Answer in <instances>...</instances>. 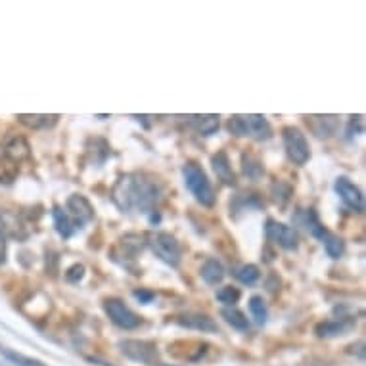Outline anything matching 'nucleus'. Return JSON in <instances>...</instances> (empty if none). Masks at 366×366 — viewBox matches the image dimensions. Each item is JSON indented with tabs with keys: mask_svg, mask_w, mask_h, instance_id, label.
Segmentation results:
<instances>
[{
	"mask_svg": "<svg viewBox=\"0 0 366 366\" xmlns=\"http://www.w3.org/2000/svg\"><path fill=\"white\" fill-rule=\"evenodd\" d=\"M242 171L250 180H261L265 177V165L253 151H244L242 154Z\"/></svg>",
	"mask_w": 366,
	"mask_h": 366,
	"instance_id": "a211bd4d",
	"label": "nucleus"
},
{
	"mask_svg": "<svg viewBox=\"0 0 366 366\" xmlns=\"http://www.w3.org/2000/svg\"><path fill=\"white\" fill-rule=\"evenodd\" d=\"M265 234L269 238V242H273V244H276L282 250H297V245H299L297 230L284 223H278L274 219L266 221Z\"/></svg>",
	"mask_w": 366,
	"mask_h": 366,
	"instance_id": "6e6552de",
	"label": "nucleus"
},
{
	"mask_svg": "<svg viewBox=\"0 0 366 366\" xmlns=\"http://www.w3.org/2000/svg\"><path fill=\"white\" fill-rule=\"evenodd\" d=\"M226 129L234 137H248L253 140H269L273 137V127L265 115H232Z\"/></svg>",
	"mask_w": 366,
	"mask_h": 366,
	"instance_id": "7ed1b4c3",
	"label": "nucleus"
},
{
	"mask_svg": "<svg viewBox=\"0 0 366 366\" xmlns=\"http://www.w3.org/2000/svg\"><path fill=\"white\" fill-rule=\"evenodd\" d=\"M234 276H236L242 284H245V286H253V284L261 278V271H259L257 265H252V263H250V265L238 266L236 271H234Z\"/></svg>",
	"mask_w": 366,
	"mask_h": 366,
	"instance_id": "b1692460",
	"label": "nucleus"
},
{
	"mask_svg": "<svg viewBox=\"0 0 366 366\" xmlns=\"http://www.w3.org/2000/svg\"><path fill=\"white\" fill-rule=\"evenodd\" d=\"M334 190L338 192L339 200L344 201L345 205L353 209L355 213H362L365 211V196L360 192V188L347 179V177H339L334 182Z\"/></svg>",
	"mask_w": 366,
	"mask_h": 366,
	"instance_id": "9d476101",
	"label": "nucleus"
},
{
	"mask_svg": "<svg viewBox=\"0 0 366 366\" xmlns=\"http://www.w3.org/2000/svg\"><path fill=\"white\" fill-rule=\"evenodd\" d=\"M18 121L27 125L29 129H52L60 121V115H18Z\"/></svg>",
	"mask_w": 366,
	"mask_h": 366,
	"instance_id": "412c9836",
	"label": "nucleus"
},
{
	"mask_svg": "<svg viewBox=\"0 0 366 366\" xmlns=\"http://www.w3.org/2000/svg\"><path fill=\"white\" fill-rule=\"evenodd\" d=\"M111 200L123 213L138 211L150 215L161 200V184L158 179L146 172H129L115 182Z\"/></svg>",
	"mask_w": 366,
	"mask_h": 366,
	"instance_id": "f257e3e1",
	"label": "nucleus"
},
{
	"mask_svg": "<svg viewBox=\"0 0 366 366\" xmlns=\"http://www.w3.org/2000/svg\"><path fill=\"white\" fill-rule=\"evenodd\" d=\"M65 213L72 219L73 224L77 229H83L86 223H90L94 219V208L85 196L72 194L65 201Z\"/></svg>",
	"mask_w": 366,
	"mask_h": 366,
	"instance_id": "1a4fd4ad",
	"label": "nucleus"
},
{
	"mask_svg": "<svg viewBox=\"0 0 366 366\" xmlns=\"http://www.w3.org/2000/svg\"><path fill=\"white\" fill-rule=\"evenodd\" d=\"M2 156H6L8 159H12L15 163H20L23 159L29 158V144L25 138L22 137H12L4 144V150Z\"/></svg>",
	"mask_w": 366,
	"mask_h": 366,
	"instance_id": "6ab92c4d",
	"label": "nucleus"
},
{
	"mask_svg": "<svg viewBox=\"0 0 366 366\" xmlns=\"http://www.w3.org/2000/svg\"><path fill=\"white\" fill-rule=\"evenodd\" d=\"M102 309L106 313L109 320L117 326V328H121V330H135L138 328L140 324H142V318L135 313V311L130 309L127 303L119 299V297H108V299H104L102 303Z\"/></svg>",
	"mask_w": 366,
	"mask_h": 366,
	"instance_id": "39448f33",
	"label": "nucleus"
},
{
	"mask_svg": "<svg viewBox=\"0 0 366 366\" xmlns=\"http://www.w3.org/2000/svg\"><path fill=\"white\" fill-rule=\"evenodd\" d=\"M64 276L69 284H79L85 278V265L83 263H75V265H72L65 271Z\"/></svg>",
	"mask_w": 366,
	"mask_h": 366,
	"instance_id": "7c9ffc66",
	"label": "nucleus"
},
{
	"mask_svg": "<svg viewBox=\"0 0 366 366\" xmlns=\"http://www.w3.org/2000/svg\"><path fill=\"white\" fill-rule=\"evenodd\" d=\"M295 223L303 226V229L309 232L311 236H315L316 240H320L323 242L326 234L330 232L328 229H324L323 223L318 221V215L315 213V209H299L297 213H295Z\"/></svg>",
	"mask_w": 366,
	"mask_h": 366,
	"instance_id": "9b49d317",
	"label": "nucleus"
},
{
	"mask_svg": "<svg viewBox=\"0 0 366 366\" xmlns=\"http://www.w3.org/2000/svg\"><path fill=\"white\" fill-rule=\"evenodd\" d=\"M156 366H172V365H156Z\"/></svg>",
	"mask_w": 366,
	"mask_h": 366,
	"instance_id": "72a5a7b5",
	"label": "nucleus"
},
{
	"mask_svg": "<svg viewBox=\"0 0 366 366\" xmlns=\"http://www.w3.org/2000/svg\"><path fill=\"white\" fill-rule=\"evenodd\" d=\"M133 295L137 297L138 301L144 303V305L151 303V301H154V297H156V294H154L151 290H144V287H140V290H135V292H133Z\"/></svg>",
	"mask_w": 366,
	"mask_h": 366,
	"instance_id": "2f4dec72",
	"label": "nucleus"
},
{
	"mask_svg": "<svg viewBox=\"0 0 366 366\" xmlns=\"http://www.w3.org/2000/svg\"><path fill=\"white\" fill-rule=\"evenodd\" d=\"M224 266L221 265V261H217L215 257H209L203 261V265L200 269L201 280L205 282L208 286H219L224 280Z\"/></svg>",
	"mask_w": 366,
	"mask_h": 366,
	"instance_id": "dca6fc26",
	"label": "nucleus"
},
{
	"mask_svg": "<svg viewBox=\"0 0 366 366\" xmlns=\"http://www.w3.org/2000/svg\"><path fill=\"white\" fill-rule=\"evenodd\" d=\"M307 123L311 125V129L318 138H328L336 133L338 127V117L334 115H313L307 117Z\"/></svg>",
	"mask_w": 366,
	"mask_h": 366,
	"instance_id": "f3484780",
	"label": "nucleus"
},
{
	"mask_svg": "<svg viewBox=\"0 0 366 366\" xmlns=\"http://www.w3.org/2000/svg\"><path fill=\"white\" fill-rule=\"evenodd\" d=\"M282 140H284V148H286L287 158L294 161L295 165H305L311 159V148L307 142V137L299 127L287 125L282 129Z\"/></svg>",
	"mask_w": 366,
	"mask_h": 366,
	"instance_id": "423d86ee",
	"label": "nucleus"
},
{
	"mask_svg": "<svg viewBox=\"0 0 366 366\" xmlns=\"http://www.w3.org/2000/svg\"><path fill=\"white\" fill-rule=\"evenodd\" d=\"M2 355H4V357L15 366H48L44 365L43 360L33 359V357H25V355H22V353H15L12 351V349H2Z\"/></svg>",
	"mask_w": 366,
	"mask_h": 366,
	"instance_id": "cd10ccee",
	"label": "nucleus"
},
{
	"mask_svg": "<svg viewBox=\"0 0 366 366\" xmlns=\"http://www.w3.org/2000/svg\"><path fill=\"white\" fill-rule=\"evenodd\" d=\"M6 261V234L0 229V265Z\"/></svg>",
	"mask_w": 366,
	"mask_h": 366,
	"instance_id": "473e14b6",
	"label": "nucleus"
},
{
	"mask_svg": "<svg viewBox=\"0 0 366 366\" xmlns=\"http://www.w3.org/2000/svg\"><path fill=\"white\" fill-rule=\"evenodd\" d=\"M271 192H273L274 201H276L280 208H284L287 201H290V196H292V187L286 184V182H282V180H278V182H274L273 184Z\"/></svg>",
	"mask_w": 366,
	"mask_h": 366,
	"instance_id": "c756f323",
	"label": "nucleus"
},
{
	"mask_svg": "<svg viewBox=\"0 0 366 366\" xmlns=\"http://www.w3.org/2000/svg\"><path fill=\"white\" fill-rule=\"evenodd\" d=\"M18 171H20V167L15 161L8 159L6 156H0V182H6V184L14 182Z\"/></svg>",
	"mask_w": 366,
	"mask_h": 366,
	"instance_id": "bb28decb",
	"label": "nucleus"
},
{
	"mask_svg": "<svg viewBox=\"0 0 366 366\" xmlns=\"http://www.w3.org/2000/svg\"><path fill=\"white\" fill-rule=\"evenodd\" d=\"M144 248H146V234L130 232V234H125V236L119 240V245H117V252H115V255L135 261L138 253L142 252Z\"/></svg>",
	"mask_w": 366,
	"mask_h": 366,
	"instance_id": "f8f14e48",
	"label": "nucleus"
},
{
	"mask_svg": "<svg viewBox=\"0 0 366 366\" xmlns=\"http://www.w3.org/2000/svg\"><path fill=\"white\" fill-rule=\"evenodd\" d=\"M242 297V292L234 286H224L217 292V299L223 303L224 307H234Z\"/></svg>",
	"mask_w": 366,
	"mask_h": 366,
	"instance_id": "c85d7f7f",
	"label": "nucleus"
},
{
	"mask_svg": "<svg viewBox=\"0 0 366 366\" xmlns=\"http://www.w3.org/2000/svg\"><path fill=\"white\" fill-rule=\"evenodd\" d=\"M175 323L180 324V326H184V328H190V330L209 332V334L219 332V326L213 323V318H209L208 315H200V313L175 316Z\"/></svg>",
	"mask_w": 366,
	"mask_h": 366,
	"instance_id": "ddd939ff",
	"label": "nucleus"
},
{
	"mask_svg": "<svg viewBox=\"0 0 366 366\" xmlns=\"http://www.w3.org/2000/svg\"><path fill=\"white\" fill-rule=\"evenodd\" d=\"M323 245H324V250H326V253H328V257H332V259H339L345 252L344 240H341L339 236H336V234H332V232L326 234V238L323 240Z\"/></svg>",
	"mask_w": 366,
	"mask_h": 366,
	"instance_id": "393cba45",
	"label": "nucleus"
},
{
	"mask_svg": "<svg viewBox=\"0 0 366 366\" xmlns=\"http://www.w3.org/2000/svg\"><path fill=\"white\" fill-rule=\"evenodd\" d=\"M146 245H150L154 255L163 261L169 266H179L180 259H182V248H180L179 240L172 236L171 232H151L146 236Z\"/></svg>",
	"mask_w": 366,
	"mask_h": 366,
	"instance_id": "20e7f679",
	"label": "nucleus"
},
{
	"mask_svg": "<svg viewBox=\"0 0 366 366\" xmlns=\"http://www.w3.org/2000/svg\"><path fill=\"white\" fill-rule=\"evenodd\" d=\"M250 311H252V316L255 318L257 324H265L266 318H269V311H266V303L263 299V295H253L250 299Z\"/></svg>",
	"mask_w": 366,
	"mask_h": 366,
	"instance_id": "a878e982",
	"label": "nucleus"
},
{
	"mask_svg": "<svg viewBox=\"0 0 366 366\" xmlns=\"http://www.w3.org/2000/svg\"><path fill=\"white\" fill-rule=\"evenodd\" d=\"M353 324H355V320L341 316V318H332V320L318 323L315 332L318 338H336V336H341L347 330H351Z\"/></svg>",
	"mask_w": 366,
	"mask_h": 366,
	"instance_id": "4468645a",
	"label": "nucleus"
},
{
	"mask_svg": "<svg viewBox=\"0 0 366 366\" xmlns=\"http://www.w3.org/2000/svg\"><path fill=\"white\" fill-rule=\"evenodd\" d=\"M221 316H223L224 320H226L232 328H236V330H250V320H248V316L240 309H236V307H224V309L221 311Z\"/></svg>",
	"mask_w": 366,
	"mask_h": 366,
	"instance_id": "5701e85b",
	"label": "nucleus"
},
{
	"mask_svg": "<svg viewBox=\"0 0 366 366\" xmlns=\"http://www.w3.org/2000/svg\"><path fill=\"white\" fill-rule=\"evenodd\" d=\"M52 219H54V226H56L57 234L64 238V240L72 238L73 234L79 230L75 224H73L72 219L67 217L65 209H62L60 205H54V209H52Z\"/></svg>",
	"mask_w": 366,
	"mask_h": 366,
	"instance_id": "aec40b11",
	"label": "nucleus"
},
{
	"mask_svg": "<svg viewBox=\"0 0 366 366\" xmlns=\"http://www.w3.org/2000/svg\"><path fill=\"white\" fill-rule=\"evenodd\" d=\"M119 349L127 359L142 365H154L158 359V347L148 339H125L119 344Z\"/></svg>",
	"mask_w": 366,
	"mask_h": 366,
	"instance_id": "0eeeda50",
	"label": "nucleus"
},
{
	"mask_svg": "<svg viewBox=\"0 0 366 366\" xmlns=\"http://www.w3.org/2000/svg\"><path fill=\"white\" fill-rule=\"evenodd\" d=\"M219 119H221L219 115H194L190 117V123L194 125L201 137H211L219 130V125H221Z\"/></svg>",
	"mask_w": 366,
	"mask_h": 366,
	"instance_id": "4be33fe9",
	"label": "nucleus"
},
{
	"mask_svg": "<svg viewBox=\"0 0 366 366\" xmlns=\"http://www.w3.org/2000/svg\"><path fill=\"white\" fill-rule=\"evenodd\" d=\"M182 177H184V187L188 192L194 196L196 201L201 203L203 208H213L215 203V190L209 182L208 172L203 171V167L196 161H187L182 167Z\"/></svg>",
	"mask_w": 366,
	"mask_h": 366,
	"instance_id": "f03ea898",
	"label": "nucleus"
},
{
	"mask_svg": "<svg viewBox=\"0 0 366 366\" xmlns=\"http://www.w3.org/2000/svg\"><path fill=\"white\" fill-rule=\"evenodd\" d=\"M211 165H213V171H215L217 179L221 180L226 187H234L236 184V175L232 171V165H230L229 154L224 150H219L211 158Z\"/></svg>",
	"mask_w": 366,
	"mask_h": 366,
	"instance_id": "2eb2a0df",
	"label": "nucleus"
}]
</instances>
